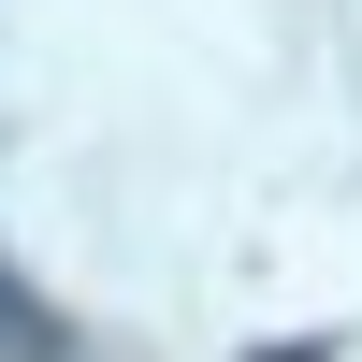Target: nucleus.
Segmentation results:
<instances>
[{
	"label": "nucleus",
	"instance_id": "obj_1",
	"mask_svg": "<svg viewBox=\"0 0 362 362\" xmlns=\"http://www.w3.org/2000/svg\"><path fill=\"white\" fill-rule=\"evenodd\" d=\"M15 348H44V305H29V290H15V261H0V362H15Z\"/></svg>",
	"mask_w": 362,
	"mask_h": 362
}]
</instances>
